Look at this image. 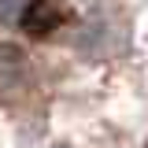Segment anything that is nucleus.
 I'll use <instances>...</instances> for the list:
<instances>
[{
  "label": "nucleus",
  "mask_w": 148,
  "mask_h": 148,
  "mask_svg": "<svg viewBox=\"0 0 148 148\" xmlns=\"http://www.w3.org/2000/svg\"><path fill=\"white\" fill-rule=\"evenodd\" d=\"M26 82V59L15 45H4L0 48V85L4 89H18Z\"/></svg>",
  "instance_id": "f257e3e1"
},
{
  "label": "nucleus",
  "mask_w": 148,
  "mask_h": 148,
  "mask_svg": "<svg viewBox=\"0 0 148 148\" xmlns=\"http://www.w3.org/2000/svg\"><path fill=\"white\" fill-rule=\"evenodd\" d=\"M18 4H22V0H0V22L15 18V15H18Z\"/></svg>",
  "instance_id": "f03ea898"
},
{
  "label": "nucleus",
  "mask_w": 148,
  "mask_h": 148,
  "mask_svg": "<svg viewBox=\"0 0 148 148\" xmlns=\"http://www.w3.org/2000/svg\"><path fill=\"white\" fill-rule=\"evenodd\" d=\"M52 148H71V145H52Z\"/></svg>",
  "instance_id": "7ed1b4c3"
}]
</instances>
